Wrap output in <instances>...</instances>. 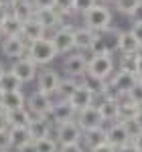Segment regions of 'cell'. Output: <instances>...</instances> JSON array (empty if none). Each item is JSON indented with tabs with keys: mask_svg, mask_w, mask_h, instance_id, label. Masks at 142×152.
Wrapping results in <instances>:
<instances>
[{
	"mask_svg": "<svg viewBox=\"0 0 142 152\" xmlns=\"http://www.w3.org/2000/svg\"><path fill=\"white\" fill-rule=\"evenodd\" d=\"M35 18L45 26V31H49V28H53V31H55V28H59L61 24H63V16H61L53 6H47V8H37V10H35Z\"/></svg>",
	"mask_w": 142,
	"mask_h": 152,
	"instance_id": "obj_15",
	"label": "cell"
},
{
	"mask_svg": "<svg viewBox=\"0 0 142 152\" xmlns=\"http://www.w3.org/2000/svg\"><path fill=\"white\" fill-rule=\"evenodd\" d=\"M59 81H61L59 71L43 69L39 73V77H37V87H39V91H43V94L55 95L57 94V87H59Z\"/></svg>",
	"mask_w": 142,
	"mask_h": 152,
	"instance_id": "obj_12",
	"label": "cell"
},
{
	"mask_svg": "<svg viewBox=\"0 0 142 152\" xmlns=\"http://www.w3.org/2000/svg\"><path fill=\"white\" fill-rule=\"evenodd\" d=\"M134 55H136L138 59H142V43L138 45V49H136V53H134Z\"/></svg>",
	"mask_w": 142,
	"mask_h": 152,
	"instance_id": "obj_51",
	"label": "cell"
},
{
	"mask_svg": "<svg viewBox=\"0 0 142 152\" xmlns=\"http://www.w3.org/2000/svg\"><path fill=\"white\" fill-rule=\"evenodd\" d=\"M57 152H83L81 142H75V144H61Z\"/></svg>",
	"mask_w": 142,
	"mask_h": 152,
	"instance_id": "obj_38",
	"label": "cell"
},
{
	"mask_svg": "<svg viewBox=\"0 0 142 152\" xmlns=\"http://www.w3.org/2000/svg\"><path fill=\"white\" fill-rule=\"evenodd\" d=\"M91 152H116V148L112 146V144H108V142H102V144H97L91 148Z\"/></svg>",
	"mask_w": 142,
	"mask_h": 152,
	"instance_id": "obj_41",
	"label": "cell"
},
{
	"mask_svg": "<svg viewBox=\"0 0 142 152\" xmlns=\"http://www.w3.org/2000/svg\"><path fill=\"white\" fill-rule=\"evenodd\" d=\"M130 144H132V146H134V148H136L138 152H142V130L138 132V134H134V136L130 138Z\"/></svg>",
	"mask_w": 142,
	"mask_h": 152,
	"instance_id": "obj_42",
	"label": "cell"
},
{
	"mask_svg": "<svg viewBox=\"0 0 142 152\" xmlns=\"http://www.w3.org/2000/svg\"><path fill=\"white\" fill-rule=\"evenodd\" d=\"M81 142L91 150L94 146L102 144V142H106V128H104V126H97V128H91V130L81 132Z\"/></svg>",
	"mask_w": 142,
	"mask_h": 152,
	"instance_id": "obj_24",
	"label": "cell"
},
{
	"mask_svg": "<svg viewBox=\"0 0 142 152\" xmlns=\"http://www.w3.org/2000/svg\"><path fill=\"white\" fill-rule=\"evenodd\" d=\"M24 102H26V95H24L23 89H16V91H2L0 110H4V112L18 110V107H24Z\"/></svg>",
	"mask_w": 142,
	"mask_h": 152,
	"instance_id": "obj_19",
	"label": "cell"
},
{
	"mask_svg": "<svg viewBox=\"0 0 142 152\" xmlns=\"http://www.w3.org/2000/svg\"><path fill=\"white\" fill-rule=\"evenodd\" d=\"M83 16V26H87L94 33H102L108 26H112V10L104 4H95L89 10L81 12Z\"/></svg>",
	"mask_w": 142,
	"mask_h": 152,
	"instance_id": "obj_1",
	"label": "cell"
},
{
	"mask_svg": "<svg viewBox=\"0 0 142 152\" xmlns=\"http://www.w3.org/2000/svg\"><path fill=\"white\" fill-rule=\"evenodd\" d=\"M8 134H10V146L12 148H18L20 144H24V142L31 140L26 126H14V128H8Z\"/></svg>",
	"mask_w": 142,
	"mask_h": 152,
	"instance_id": "obj_29",
	"label": "cell"
},
{
	"mask_svg": "<svg viewBox=\"0 0 142 152\" xmlns=\"http://www.w3.org/2000/svg\"><path fill=\"white\" fill-rule=\"evenodd\" d=\"M94 37H95V33L89 31L87 26L73 28V45H75V49H79V51H89V45H91Z\"/></svg>",
	"mask_w": 142,
	"mask_h": 152,
	"instance_id": "obj_22",
	"label": "cell"
},
{
	"mask_svg": "<svg viewBox=\"0 0 142 152\" xmlns=\"http://www.w3.org/2000/svg\"><path fill=\"white\" fill-rule=\"evenodd\" d=\"M14 2H16V0H0V6H4V8H10Z\"/></svg>",
	"mask_w": 142,
	"mask_h": 152,
	"instance_id": "obj_50",
	"label": "cell"
},
{
	"mask_svg": "<svg viewBox=\"0 0 142 152\" xmlns=\"http://www.w3.org/2000/svg\"><path fill=\"white\" fill-rule=\"evenodd\" d=\"M97 2H110V0H97Z\"/></svg>",
	"mask_w": 142,
	"mask_h": 152,
	"instance_id": "obj_54",
	"label": "cell"
},
{
	"mask_svg": "<svg viewBox=\"0 0 142 152\" xmlns=\"http://www.w3.org/2000/svg\"><path fill=\"white\" fill-rule=\"evenodd\" d=\"M2 73H4V67H2V65H0V75H2Z\"/></svg>",
	"mask_w": 142,
	"mask_h": 152,
	"instance_id": "obj_52",
	"label": "cell"
},
{
	"mask_svg": "<svg viewBox=\"0 0 142 152\" xmlns=\"http://www.w3.org/2000/svg\"><path fill=\"white\" fill-rule=\"evenodd\" d=\"M16 89H23V83L18 81L10 71H4L0 75V91H16Z\"/></svg>",
	"mask_w": 142,
	"mask_h": 152,
	"instance_id": "obj_31",
	"label": "cell"
},
{
	"mask_svg": "<svg viewBox=\"0 0 142 152\" xmlns=\"http://www.w3.org/2000/svg\"><path fill=\"white\" fill-rule=\"evenodd\" d=\"M0 104H2V91H0Z\"/></svg>",
	"mask_w": 142,
	"mask_h": 152,
	"instance_id": "obj_53",
	"label": "cell"
},
{
	"mask_svg": "<svg viewBox=\"0 0 142 152\" xmlns=\"http://www.w3.org/2000/svg\"><path fill=\"white\" fill-rule=\"evenodd\" d=\"M63 71L67 73V77L79 79L81 75H85V73H87V59L83 57L81 53L67 55V57H65V61H63Z\"/></svg>",
	"mask_w": 142,
	"mask_h": 152,
	"instance_id": "obj_11",
	"label": "cell"
},
{
	"mask_svg": "<svg viewBox=\"0 0 142 152\" xmlns=\"http://www.w3.org/2000/svg\"><path fill=\"white\" fill-rule=\"evenodd\" d=\"M134 75H136V79L142 81V59L138 57H136V63H134Z\"/></svg>",
	"mask_w": 142,
	"mask_h": 152,
	"instance_id": "obj_45",
	"label": "cell"
},
{
	"mask_svg": "<svg viewBox=\"0 0 142 152\" xmlns=\"http://www.w3.org/2000/svg\"><path fill=\"white\" fill-rule=\"evenodd\" d=\"M16 152H37V148H35V142L33 140H29V142H24V144H20L18 148H14Z\"/></svg>",
	"mask_w": 142,
	"mask_h": 152,
	"instance_id": "obj_43",
	"label": "cell"
},
{
	"mask_svg": "<svg viewBox=\"0 0 142 152\" xmlns=\"http://www.w3.org/2000/svg\"><path fill=\"white\" fill-rule=\"evenodd\" d=\"M126 97L130 102H134L136 105H142V81L140 79H136V83L132 85V89L126 94Z\"/></svg>",
	"mask_w": 142,
	"mask_h": 152,
	"instance_id": "obj_34",
	"label": "cell"
},
{
	"mask_svg": "<svg viewBox=\"0 0 142 152\" xmlns=\"http://www.w3.org/2000/svg\"><path fill=\"white\" fill-rule=\"evenodd\" d=\"M94 99H95V95L91 94V91H89L85 85H81V83H79L67 102H69V104L75 107V112H79V110H83V107L91 105V104H94Z\"/></svg>",
	"mask_w": 142,
	"mask_h": 152,
	"instance_id": "obj_17",
	"label": "cell"
},
{
	"mask_svg": "<svg viewBox=\"0 0 142 152\" xmlns=\"http://www.w3.org/2000/svg\"><path fill=\"white\" fill-rule=\"evenodd\" d=\"M73 28L75 26H71V24H61L59 28H55V33L51 37V43L57 51V55H67L75 49V45H73Z\"/></svg>",
	"mask_w": 142,
	"mask_h": 152,
	"instance_id": "obj_4",
	"label": "cell"
},
{
	"mask_svg": "<svg viewBox=\"0 0 142 152\" xmlns=\"http://www.w3.org/2000/svg\"><path fill=\"white\" fill-rule=\"evenodd\" d=\"M20 31H23V23L18 18H14L8 12V16L4 18V23L0 24V35L2 37H20Z\"/></svg>",
	"mask_w": 142,
	"mask_h": 152,
	"instance_id": "obj_27",
	"label": "cell"
},
{
	"mask_svg": "<svg viewBox=\"0 0 142 152\" xmlns=\"http://www.w3.org/2000/svg\"><path fill=\"white\" fill-rule=\"evenodd\" d=\"M26 130H29L31 140H41V138L51 136V122H49V118L31 116V122L26 124Z\"/></svg>",
	"mask_w": 142,
	"mask_h": 152,
	"instance_id": "obj_16",
	"label": "cell"
},
{
	"mask_svg": "<svg viewBox=\"0 0 142 152\" xmlns=\"http://www.w3.org/2000/svg\"><path fill=\"white\" fill-rule=\"evenodd\" d=\"M37 67H39V65H37L35 61H31L26 55H23V57L14 59V63H12V67L8 71H10L20 83H29V81H33V79L37 77V73H39Z\"/></svg>",
	"mask_w": 142,
	"mask_h": 152,
	"instance_id": "obj_5",
	"label": "cell"
},
{
	"mask_svg": "<svg viewBox=\"0 0 142 152\" xmlns=\"http://www.w3.org/2000/svg\"><path fill=\"white\" fill-rule=\"evenodd\" d=\"M8 16V8H4V6H0V24L4 23V18Z\"/></svg>",
	"mask_w": 142,
	"mask_h": 152,
	"instance_id": "obj_49",
	"label": "cell"
},
{
	"mask_svg": "<svg viewBox=\"0 0 142 152\" xmlns=\"http://www.w3.org/2000/svg\"><path fill=\"white\" fill-rule=\"evenodd\" d=\"M26 47H29V43L23 37H4V41H2V55L6 59H18L23 55H26Z\"/></svg>",
	"mask_w": 142,
	"mask_h": 152,
	"instance_id": "obj_13",
	"label": "cell"
},
{
	"mask_svg": "<svg viewBox=\"0 0 142 152\" xmlns=\"http://www.w3.org/2000/svg\"><path fill=\"white\" fill-rule=\"evenodd\" d=\"M138 41L134 39L130 31H120V37H118V53L122 55H134L136 49H138Z\"/></svg>",
	"mask_w": 142,
	"mask_h": 152,
	"instance_id": "obj_23",
	"label": "cell"
},
{
	"mask_svg": "<svg viewBox=\"0 0 142 152\" xmlns=\"http://www.w3.org/2000/svg\"><path fill=\"white\" fill-rule=\"evenodd\" d=\"M33 2V6L37 8H47V6H53V0H31Z\"/></svg>",
	"mask_w": 142,
	"mask_h": 152,
	"instance_id": "obj_44",
	"label": "cell"
},
{
	"mask_svg": "<svg viewBox=\"0 0 142 152\" xmlns=\"http://www.w3.org/2000/svg\"><path fill=\"white\" fill-rule=\"evenodd\" d=\"M33 142H35L37 152H57V150H59V144H57V140H53L51 136H47V138H41V140H33Z\"/></svg>",
	"mask_w": 142,
	"mask_h": 152,
	"instance_id": "obj_32",
	"label": "cell"
},
{
	"mask_svg": "<svg viewBox=\"0 0 142 152\" xmlns=\"http://www.w3.org/2000/svg\"><path fill=\"white\" fill-rule=\"evenodd\" d=\"M134 122L138 124V128L142 130V105L138 107V112H136V116H134Z\"/></svg>",
	"mask_w": 142,
	"mask_h": 152,
	"instance_id": "obj_48",
	"label": "cell"
},
{
	"mask_svg": "<svg viewBox=\"0 0 142 152\" xmlns=\"http://www.w3.org/2000/svg\"><path fill=\"white\" fill-rule=\"evenodd\" d=\"M128 16L132 18V23H142V0L136 4V8H134V10H132Z\"/></svg>",
	"mask_w": 142,
	"mask_h": 152,
	"instance_id": "obj_39",
	"label": "cell"
},
{
	"mask_svg": "<svg viewBox=\"0 0 142 152\" xmlns=\"http://www.w3.org/2000/svg\"><path fill=\"white\" fill-rule=\"evenodd\" d=\"M106 142H108V144H112L114 148H120L122 144L130 142V134H128L126 126H124L120 120L112 122L110 128H106Z\"/></svg>",
	"mask_w": 142,
	"mask_h": 152,
	"instance_id": "obj_14",
	"label": "cell"
},
{
	"mask_svg": "<svg viewBox=\"0 0 142 152\" xmlns=\"http://www.w3.org/2000/svg\"><path fill=\"white\" fill-rule=\"evenodd\" d=\"M8 12H10L14 18H18L20 23H26V20H31L35 16V6H33L31 0H16L10 8H8Z\"/></svg>",
	"mask_w": 142,
	"mask_h": 152,
	"instance_id": "obj_20",
	"label": "cell"
},
{
	"mask_svg": "<svg viewBox=\"0 0 142 152\" xmlns=\"http://www.w3.org/2000/svg\"><path fill=\"white\" fill-rule=\"evenodd\" d=\"M8 128V122H6V112L4 110H0V130Z\"/></svg>",
	"mask_w": 142,
	"mask_h": 152,
	"instance_id": "obj_47",
	"label": "cell"
},
{
	"mask_svg": "<svg viewBox=\"0 0 142 152\" xmlns=\"http://www.w3.org/2000/svg\"><path fill=\"white\" fill-rule=\"evenodd\" d=\"M75 107L67 102V99H57V102H53L51 105V112H49V118L59 126V124H65V122H71V120H75Z\"/></svg>",
	"mask_w": 142,
	"mask_h": 152,
	"instance_id": "obj_8",
	"label": "cell"
},
{
	"mask_svg": "<svg viewBox=\"0 0 142 152\" xmlns=\"http://www.w3.org/2000/svg\"><path fill=\"white\" fill-rule=\"evenodd\" d=\"M87 73L100 79H110L114 73V59L112 55H94L87 61Z\"/></svg>",
	"mask_w": 142,
	"mask_h": 152,
	"instance_id": "obj_6",
	"label": "cell"
},
{
	"mask_svg": "<svg viewBox=\"0 0 142 152\" xmlns=\"http://www.w3.org/2000/svg\"><path fill=\"white\" fill-rule=\"evenodd\" d=\"M51 105H53V97L43 91H33V94L26 97L24 102V107L31 112V116H41V118H49V112H51Z\"/></svg>",
	"mask_w": 142,
	"mask_h": 152,
	"instance_id": "obj_3",
	"label": "cell"
},
{
	"mask_svg": "<svg viewBox=\"0 0 142 152\" xmlns=\"http://www.w3.org/2000/svg\"><path fill=\"white\" fill-rule=\"evenodd\" d=\"M138 2H140V0H114V6H116V10L122 12V14H130V12L136 8Z\"/></svg>",
	"mask_w": 142,
	"mask_h": 152,
	"instance_id": "obj_35",
	"label": "cell"
},
{
	"mask_svg": "<svg viewBox=\"0 0 142 152\" xmlns=\"http://www.w3.org/2000/svg\"><path fill=\"white\" fill-rule=\"evenodd\" d=\"M97 4V0H73V10L75 12H85L91 6Z\"/></svg>",
	"mask_w": 142,
	"mask_h": 152,
	"instance_id": "obj_36",
	"label": "cell"
},
{
	"mask_svg": "<svg viewBox=\"0 0 142 152\" xmlns=\"http://www.w3.org/2000/svg\"><path fill=\"white\" fill-rule=\"evenodd\" d=\"M116 152H138L134 146H132L130 142H126V144H122L120 148H116Z\"/></svg>",
	"mask_w": 142,
	"mask_h": 152,
	"instance_id": "obj_46",
	"label": "cell"
},
{
	"mask_svg": "<svg viewBox=\"0 0 142 152\" xmlns=\"http://www.w3.org/2000/svg\"><path fill=\"white\" fill-rule=\"evenodd\" d=\"M6 152H8V150H6Z\"/></svg>",
	"mask_w": 142,
	"mask_h": 152,
	"instance_id": "obj_55",
	"label": "cell"
},
{
	"mask_svg": "<svg viewBox=\"0 0 142 152\" xmlns=\"http://www.w3.org/2000/svg\"><path fill=\"white\" fill-rule=\"evenodd\" d=\"M138 107H140V105H136L134 102H130L126 95H122L118 99V120H132V118L136 116Z\"/></svg>",
	"mask_w": 142,
	"mask_h": 152,
	"instance_id": "obj_28",
	"label": "cell"
},
{
	"mask_svg": "<svg viewBox=\"0 0 142 152\" xmlns=\"http://www.w3.org/2000/svg\"><path fill=\"white\" fill-rule=\"evenodd\" d=\"M79 85V81L77 79H73V77H65V79H61L59 81V87H57V97L59 99H69L71 94L75 91V87Z\"/></svg>",
	"mask_w": 142,
	"mask_h": 152,
	"instance_id": "obj_30",
	"label": "cell"
},
{
	"mask_svg": "<svg viewBox=\"0 0 142 152\" xmlns=\"http://www.w3.org/2000/svg\"><path fill=\"white\" fill-rule=\"evenodd\" d=\"M75 122H77V126L81 128V132L97 128V126H104L102 114H100L97 105H94V104L87 105V107H83V110H79V112L75 114Z\"/></svg>",
	"mask_w": 142,
	"mask_h": 152,
	"instance_id": "obj_7",
	"label": "cell"
},
{
	"mask_svg": "<svg viewBox=\"0 0 142 152\" xmlns=\"http://www.w3.org/2000/svg\"><path fill=\"white\" fill-rule=\"evenodd\" d=\"M10 134H8V128L0 130V152H6L10 150Z\"/></svg>",
	"mask_w": 142,
	"mask_h": 152,
	"instance_id": "obj_37",
	"label": "cell"
},
{
	"mask_svg": "<svg viewBox=\"0 0 142 152\" xmlns=\"http://www.w3.org/2000/svg\"><path fill=\"white\" fill-rule=\"evenodd\" d=\"M108 81H110V85L116 89V94L122 97V95L128 94V91L132 89V85L136 83V75H134L132 71L120 69V71H114V73H112V77H110Z\"/></svg>",
	"mask_w": 142,
	"mask_h": 152,
	"instance_id": "obj_10",
	"label": "cell"
},
{
	"mask_svg": "<svg viewBox=\"0 0 142 152\" xmlns=\"http://www.w3.org/2000/svg\"><path fill=\"white\" fill-rule=\"evenodd\" d=\"M53 8L59 12L61 16H67V14H73V0H53Z\"/></svg>",
	"mask_w": 142,
	"mask_h": 152,
	"instance_id": "obj_33",
	"label": "cell"
},
{
	"mask_svg": "<svg viewBox=\"0 0 142 152\" xmlns=\"http://www.w3.org/2000/svg\"><path fill=\"white\" fill-rule=\"evenodd\" d=\"M20 37H23L26 43H33V41H37V39H43V37H47V31H45V26H43V24L39 23L35 16H33L31 20L23 23Z\"/></svg>",
	"mask_w": 142,
	"mask_h": 152,
	"instance_id": "obj_18",
	"label": "cell"
},
{
	"mask_svg": "<svg viewBox=\"0 0 142 152\" xmlns=\"http://www.w3.org/2000/svg\"><path fill=\"white\" fill-rule=\"evenodd\" d=\"M104 99H102V104L97 105V110H100V114H102V120H104V124H112V122H116L118 120V97H106V95H102Z\"/></svg>",
	"mask_w": 142,
	"mask_h": 152,
	"instance_id": "obj_21",
	"label": "cell"
},
{
	"mask_svg": "<svg viewBox=\"0 0 142 152\" xmlns=\"http://www.w3.org/2000/svg\"><path fill=\"white\" fill-rule=\"evenodd\" d=\"M26 57L31 59V61H35L37 65H49L51 61H55L57 51L53 47L51 39L43 37V39H37L33 43H29V47H26Z\"/></svg>",
	"mask_w": 142,
	"mask_h": 152,
	"instance_id": "obj_2",
	"label": "cell"
},
{
	"mask_svg": "<svg viewBox=\"0 0 142 152\" xmlns=\"http://www.w3.org/2000/svg\"><path fill=\"white\" fill-rule=\"evenodd\" d=\"M81 79V85H85L89 91L94 95H104V91H106V81L108 79H100V77H95V75H89V73H85V75H81L79 77Z\"/></svg>",
	"mask_w": 142,
	"mask_h": 152,
	"instance_id": "obj_26",
	"label": "cell"
},
{
	"mask_svg": "<svg viewBox=\"0 0 142 152\" xmlns=\"http://www.w3.org/2000/svg\"><path fill=\"white\" fill-rule=\"evenodd\" d=\"M57 144H75V142H81V128L77 126L75 120L65 122L57 126V136H55Z\"/></svg>",
	"mask_w": 142,
	"mask_h": 152,
	"instance_id": "obj_9",
	"label": "cell"
},
{
	"mask_svg": "<svg viewBox=\"0 0 142 152\" xmlns=\"http://www.w3.org/2000/svg\"><path fill=\"white\" fill-rule=\"evenodd\" d=\"M6 122H8V128L14 126H26L31 122V112L26 107H18V110H10L6 112Z\"/></svg>",
	"mask_w": 142,
	"mask_h": 152,
	"instance_id": "obj_25",
	"label": "cell"
},
{
	"mask_svg": "<svg viewBox=\"0 0 142 152\" xmlns=\"http://www.w3.org/2000/svg\"><path fill=\"white\" fill-rule=\"evenodd\" d=\"M130 33L134 35V39H136L138 43H142V23H132Z\"/></svg>",
	"mask_w": 142,
	"mask_h": 152,
	"instance_id": "obj_40",
	"label": "cell"
}]
</instances>
